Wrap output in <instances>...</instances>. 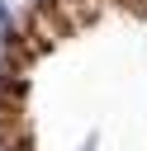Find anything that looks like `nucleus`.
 <instances>
[{
    "instance_id": "1",
    "label": "nucleus",
    "mask_w": 147,
    "mask_h": 151,
    "mask_svg": "<svg viewBox=\"0 0 147 151\" xmlns=\"http://www.w3.org/2000/svg\"><path fill=\"white\" fill-rule=\"evenodd\" d=\"M0 71L19 76V24L9 14V0H0Z\"/></svg>"
},
{
    "instance_id": "2",
    "label": "nucleus",
    "mask_w": 147,
    "mask_h": 151,
    "mask_svg": "<svg viewBox=\"0 0 147 151\" xmlns=\"http://www.w3.org/2000/svg\"><path fill=\"white\" fill-rule=\"evenodd\" d=\"M81 151H95V137H90V142H85V146H81Z\"/></svg>"
}]
</instances>
